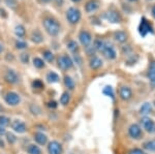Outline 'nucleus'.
Here are the masks:
<instances>
[{
    "mask_svg": "<svg viewBox=\"0 0 155 154\" xmlns=\"http://www.w3.org/2000/svg\"><path fill=\"white\" fill-rule=\"evenodd\" d=\"M58 65L63 70H67L72 67V60L68 56H61L58 59Z\"/></svg>",
    "mask_w": 155,
    "mask_h": 154,
    "instance_id": "8",
    "label": "nucleus"
},
{
    "mask_svg": "<svg viewBox=\"0 0 155 154\" xmlns=\"http://www.w3.org/2000/svg\"><path fill=\"white\" fill-rule=\"evenodd\" d=\"M114 38L116 39L118 43H124V41L127 39V35L125 32L123 31H118L114 34Z\"/></svg>",
    "mask_w": 155,
    "mask_h": 154,
    "instance_id": "18",
    "label": "nucleus"
},
{
    "mask_svg": "<svg viewBox=\"0 0 155 154\" xmlns=\"http://www.w3.org/2000/svg\"><path fill=\"white\" fill-rule=\"evenodd\" d=\"M141 124L147 133H155V122L148 117H143L141 119Z\"/></svg>",
    "mask_w": 155,
    "mask_h": 154,
    "instance_id": "5",
    "label": "nucleus"
},
{
    "mask_svg": "<svg viewBox=\"0 0 155 154\" xmlns=\"http://www.w3.org/2000/svg\"><path fill=\"white\" fill-rule=\"evenodd\" d=\"M4 79H5V81L7 82V83H9V84H16V83H18V82H19V76L17 74L16 71L12 70V69L7 70V73L5 74Z\"/></svg>",
    "mask_w": 155,
    "mask_h": 154,
    "instance_id": "11",
    "label": "nucleus"
},
{
    "mask_svg": "<svg viewBox=\"0 0 155 154\" xmlns=\"http://www.w3.org/2000/svg\"><path fill=\"white\" fill-rule=\"evenodd\" d=\"M120 96L123 100H128L131 97V90L128 87H122L120 89Z\"/></svg>",
    "mask_w": 155,
    "mask_h": 154,
    "instance_id": "16",
    "label": "nucleus"
},
{
    "mask_svg": "<svg viewBox=\"0 0 155 154\" xmlns=\"http://www.w3.org/2000/svg\"><path fill=\"white\" fill-rule=\"evenodd\" d=\"M151 111H152V106L148 103H144L141 108V114H143V115H148V114L151 113Z\"/></svg>",
    "mask_w": 155,
    "mask_h": 154,
    "instance_id": "26",
    "label": "nucleus"
},
{
    "mask_svg": "<svg viewBox=\"0 0 155 154\" xmlns=\"http://www.w3.org/2000/svg\"><path fill=\"white\" fill-rule=\"evenodd\" d=\"M128 133L132 139H140L142 136V129L137 124H132L128 129Z\"/></svg>",
    "mask_w": 155,
    "mask_h": 154,
    "instance_id": "12",
    "label": "nucleus"
},
{
    "mask_svg": "<svg viewBox=\"0 0 155 154\" xmlns=\"http://www.w3.org/2000/svg\"><path fill=\"white\" fill-rule=\"evenodd\" d=\"M34 140H35V142L37 144L44 146V145H46L47 142H48V136L42 133H36L35 135H34Z\"/></svg>",
    "mask_w": 155,
    "mask_h": 154,
    "instance_id": "14",
    "label": "nucleus"
},
{
    "mask_svg": "<svg viewBox=\"0 0 155 154\" xmlns=\"http://www.w3.org/2000/svg\"><path fill=\"white\" fill-rule=\"evenodd\" d=\"M2 51H3V47H2L1 44H0V53H1Z\"/></svg>",
    "mask_w": 155,
    "mask_h": 154,
    "instance_id": "43",
    "label": "nucleus"
},
{
    "mask_svg": "<svg viewBox=\"0 0 155 154\" xmlns=\"http://www.w3.org/2000/svg\"><path fill=\"white\" fill-rule=\"evenodd\" d=\"M8 125H11V119L4 115H0V126L6 127Z\"/></svg>",
    "mask_w": 155,
    "mask_h": 154,
    "instance_id": "25",
    "label": "nucleus"
},
{
    "mask_svg": "<svg viewBox=\"0 0 155 154\" xmlns=\"http://www.w3.org/2000/svg\"><path fill=\"white\" fill-rule=\"evenodd\" d=\"M5 135H6V140H7V142H8L9 144L16 143L17 138L15 136V135H12V133H5Z\"/></svg>",
    "mask_w": 155,
    "mask_h": 154,
    "instance_id": "33",
    "label": "nucleus"
},
{
    "mask_svg": "<svg viewBox=\"0 0 155 154\" xmlns=\"http://www.w3.org/2000/svg\"><path fill=\"white\" fill-rule=\"evenodd\" d=\"M31 39H32V41H33V43H35V44L41 43V41H42L41 33L38 30L33 31V32H32V34H31Z\"/></svg>",
    "mask_w": 155,
    "mask_h": 154,
    "instance_id": "20",
    "label": "nucleus"
},
{
    "mask_svg": "<svg viewBox=\"0 0 155 154\" xmlns=\"http://www.w3.org/2000/svg\"><path fill=\"white\" fill-rule=\"evenodd\" d=\"M47 80H48L49 83H57L59 81V76L54 71H50L47 74Z\"/></svg>",
    "mask_w": 155,
    "mask_h": 154,
    "instance_id": "21",
    "label": "nucleus"
},
{
    "mask_svg": "<svg viewBox=\"0 0 155 154\" xmlns=\"http://www.w3.org/2000/svg\"><path fill=\"white\" fill-rule=\"evenodd\" d=\"M139 32L141 36H146L150 32H153L152 31V26L146 19H142V22L139 26Z\"/></svg>",
    "mask_w": 155,
    "mask_h": 154,
    "instance_id": "7",
    "label": "nucleus"
},
{
    "mask_svg": "<svg viewBox=\"0 0 155 154\" xmlns=\"http://www.w3.org/2000/svg\"><path fill=\"white\" fill-rule=\"evenodd\" d=\"M102 65V61L101 59L98 58V57H92L91 60H90V67L93 68V69H97L99 68Z\"/></svg>",
    "mask_w": 155,
    "mask_h": 154,
    "instance_id": "17",
    "label": "nucleus"
},
{
    "mask_svg": "<svg viewBox=\"0 0 155 154\" xmlns=\"http://www.w3.org/2000/svg\"><path fill=\"white\" fill-rule=\"evenodd\" d=\"M74 2H79V1H81V0H72Z\"/></svg>",
    "mask_w": 155,
    "mask_h": 154,
    "instance_id": "45",
    "label": "nucleus"
},
{
    "mask_svg": "<svg viewBox=\"0 0 155 154\" xmlns=\"http://www.w3.org/2000/svg\"><path fill=\"white\" fill-rule=\"evenodd\" d=\"M144 154H145V153H144Z\"/></svg>",
    "mask_w": 155,
    "mask_h": 154,
    "instance_id": "47",
    "label": "nucleus"
},
{
    "mask_svg": "<svg viewBox=\"0 0 155 154\" xmlns=\"http://www.w3.org/2000/svg\"><path fill=\"white\" fill-rule=\"evenodd\" d=\"M0 147H1V148L4 147V143H3V141L1 140V138H0Z\"/></svg>",
    "mask_w": 155,
    "mask_h": 154,
    "instance_id": "41",
    "label": "nucleus"
},
{
    "mask_svg": "<svg viewBox=\"0 0 155 154\" xmlns=\"http://www.w3.org/2000/svg\"><path fill=\"white\" fill-rule=\"evenodd\" d=\"M129 1H137V0H129Z\"/></svg>",
    "mask_w": 155,
    "mask_h": 154,
    "instance_id": "46",
    "label": "nucleus"
},
{
    "mask_svg": "<svg viewBox=\"0 0 155 154\" xmlns=\"http://www.w3.org/2000/svg\"><path fill=\"white\" fill-rule=\"evenodd\" d=\"M64 85H65L66 88H68L69 90H74V82L71 77H68V76L64 77Z\"/></svg>",
    "mask_w": 155,
    "mask_h": 154,
    "instance_id": "22",
    "label": "nucleus"
},
{
    "mask_svg": "<svg viewBox=\"0 0 155 154\" xmlns=\"http://www.w3.org/2000/svg\"><path fill=\"white\" fill-rule=\"evenodd\" d=\"M79 39L81 41V44L85 47H88L92 41V37L90 35L89 32L87 31H82L79 35Z\"/></svg>",
    "mask_w": 155,
    "mask_h": 154,
    "instance_id": "13",
    "label": "nucleus"
},
{
    "mask_svg": "<svg viewBox=\"0 0 155 154\" xmlns=\"http://www.w3.org/2000/svg\"><path fill=\"white\" fill-rule=\"evenodd\" d=\"M129 154H144V152L141 149H132L130 152H129Z\"/></svg>",
    "mask_w": 155,
    "mask_h": 154,
    "instance_id": "39",
    "label": "nucleus"
},
{
    "mask_svg": "<svg viewBox=\"0 0 155 154\" xmlns=\"http://www.w3.org/2000/svg\"><path fill=\"white\" fill-rule=\"evenodd\" d=\"M33 64H34V66L37 68H42L45 66L44 61H42L41 58H34L33 59Z\"/></svg>",
    "mask_w": 155,
    "mask_h": 154,
    "instance_id": "30",
    "label": "nucleus"
},
{
    "mask_svg": "<svg viewBox=\"0 0 155 154\" xmlns=\"http://www.w3.org/2000/svg\"><path fill=\"white\" fill-rule=\"evenodd\" d=\"M66 18L68 20L69 23L76 24L80 21V19H81V12H80L79 9L74 8V7H71V8H69L66 12Z\"/></svg>",
    "mask_w": 155,
    "mask_h": 154,
    "instance_id": "3",
    "label": "nucleus"
},
{
    "mask_svg": "<svg viewBox=\"0 0 155 154\" xmlns=\"http://www.w3.org/2000/svg\"><path fill=\"white\" fill-rule=\"evenodd\" d=\"M48 152L49 154H62L63 153V148L62 145L57 141H52L48 145Z\"/></svg>",
    "mask_w": 155,
    "mask_h": 154,
    "instance_id": "6",
    "label": "nucleus"
},
{
    "mask_svg": "<svg viewBox=\"0 0 155 154\" xmlns=\"http://www.w3.org/2000/svg\"><path fill=\"white\" fill-rule=\"evenodd\" d=\"M152 15H153V17L155 18V6H153V8H152Z\"/></svg>",
    "mask_w": 155,
    "mask_h": 154,
    "instance_id": "42",
    "label": "nucleus"
},
{
    "mask_svg": "<svg viewBox=\"0 0 155 154\" xmlns=\"http://www.w3.org/2000/svg\"><path fill=\"white\" fill-rule=\"evenodd\" d=\"M102 92H104V94H106L107 96H109V97L114 99V91H113V88H112L111 86L104 87V91H102Z\"/></svg>",
    "mask_w": 155,
    "mask_h": 154,
    "instance_id": "29",
    "label": "nucleus"
},
{
    "mask_svg": "<svg viewBox=\"0 0 155 154\" xmlns=\"http://www.w3.org/2000/svg\"><path fill=\"white\" fill-rule=\"evenodd\" d=\"M98 7H99V2L97 0H90L86 4V11L88 12H92V11H95Z\"/></svg>",
    "mask_w": 155,
    "mask_h": 154,
    "instance_id": "15",
    "label": "nucleus"
},
{
    "mask_svg": "<svg viewBox=\"0 0 155 154\" xmlns=\"http://www.w3.org/2000/svg\"><path fill=\"white\" fill-rule=\"evenodd\" d=\"M16 47L18 49H25L27 47V44L25 41H18L16 43Z\"/></svg>",
    "mask_w": 155,
    "mask_h": 154,
    "instance_id": "35",
    "label": "nucleus"
},
{
    "mask_svg": "<svg viewBox=\"0 0 155 154\" xmlns=\"http://www.w3.org/2000/svg\"><path fill=\"white\" fill-rule=\"evenodd\" d=\"M27 151H28L29 154H41V150L39 149L38 146L35 145V144H31V145H29Z\"/></svg>",
    "mask_w": 155,
    "mask_h": 154,
    "instance_id": "23",
    "label": "nucleus"
},
{
    "mask_svg": "<svg viewBox=\"0 0 155 154\" xmlns=\"http://www.w3.org/2000/svg\"><path fill=\"white\" fill-rule=\"evenodd\" d=\"M67 48H68L69 51H71V52H76L77 50H78V44L76 43V41H69V43L67 44Z\"/></svg>",
    "mask_w": 155,
    "mask_h": 154,
    "instance_id": "32",
    "label": "nucleus"
},
{
    "mask_svg": "<svg viewBox=\"0 0 155 154\" xmlns=\"http://www.w3.org/2000/svg\"><path fill=\"white\" fill-rule=\"evenodd\" d=\"M12 128L14 129V131L18 133H24L27 130V126L23 121L21 120H14L12 122Z\"/></svg>",
    "mask_w": 155,
    "mask_h": 154,
    "instance_id": "10",
    "label": "nucleus"
},
{
    "mask_svg": "<svg viewBox=\"0 0 155 154\" xmlns=\"http://www.w3.org/2000/svg\"><path fill=\"white\" fill-rule=\"evenodd\" d=\"M44 57L46 58V60L49 61V62H52L54 60V54L50 51H45L44 52Z\"/></svg>",
    "mask_w": 155,
    "mask_h": 154,
    "instance_id": "31",
    "label": "nucleus"
},
{
    "mask_svg": "<svg viewBox=\"0 0 155 154\" xmlns=\"http://www.w3.org/2000/svg\"><path fill=\"white\" fill-rule=\"evenodd\" d=\"M15 33H16L17 36L23 37L25 35V33H26L24 26H22V25H18V26H17L16 28H15Z\"/></svg>",
    "mask_w": 155,
    "mask_h": 154,
    "instance_id": "28",
    "label": "nucleus"
},
{
    "mask_svg": "<svg viewBox=\"0 0 155 154\" xmlns=\"http://www.w3.org/2000/svg\"><path fill=\"white\" fill-rule=\"evenodd\" d=\"M44 26H45V28H46L47 32L52 36L57 35L60 31V25L58 22L54 19L47 18L44 21Z\"/></svg>",
    "mask_w": 155,
    "mask_h": 154,
    "instance_id": "2",
    "label": "nucleus"
},
{
    "mask_svg": "<svg viewBox=\"0 0 155 154\" xmlns=\"http://www.w3.org/2000/svg\"><path fill=\"white\" fill-rule=\"evenodd\" d=\"M42 1H44V2H50L51 0H42Z\"/></svg>",
    "mask_w": 155,
    "mask_h": 154,
    "instance_id": "44",
    "label": "nucleus"
},
{
    "mask_svg": "<svg viewBox=\"0 0 155 154\" xmlns=\"http://www.w3.org/2000/svg\"><path fill=\"white\" fill-rule=\"evenodd\" d=\"M32 87L34 89H42L44 88V83L41 80H35L32 83Z\"/></svg>",
    "mask_w": 155,
    "mask_h": 154,
    "instance_id": "34",
    "label": "nucleus"
},
{
    "mask_svg": "<svg viewBox=\"0 0 155 154\" xmlns=\"http://www.w3.org/2000/svg\"><path fill=\"white\" fill-rule=\"evenodd\" d=\"M5 133H6V131H5V129H4V127L0 126V136H3V135H5Z\"/></svg>",
    "mask_w": 155,
    "mask_h": 154,
    "instance_id": "40",
    "label": "nucleus"
},
{
    "mask_svg": "<svg viewBox=\"0 0 155 154\" xmlns=\"http://www.w3.org/2000/svg\"><path fill=\"white\" fill-rule=\"evenodd\" d=\"M94 47H95L96 50H98L99 52H101L104 55V57L109 59H115L116 58V51L113 48L111 44L106 43V41H96L95 44H94Z\"/></svg>",
    "mask_w": 155,
    "mask_h": 154,
    "instance_id": "1",
    "label": "nucleus"
},
{
    "mask_svg": "<svg viewBox=\"0 0 155 154\" xmlns=\"http://www.w3.org/2000/svg\"><path fill=\"white\" fill-rule=\"evenodd\" d=\"M21 61L23 62V63H27V62L29 61V55L26 53H23L21 54Z\"/></svg>",
    "mask_w": 155,
    "mask_h": 154,
    "instance_id": "36",
    "label": "nucleus"
},
{
    "mask_svg": "<svg viewBox=\"0 0 155 154\" xmlns=\"http://www.w3.org/2000/svg\"><path fill=\"white\" fill-rule=\"evenodd\" d=\"M47 106H48L49 108H51V109H56L57 108V103H56V101H54V100H51V101H49V103H47Z\"/></svg>",
    "mask_w": 155,
    "mask_h": 154,
    "instance_id": "37",
    "label": "nucleus"
},
{
    "mask_svg": "<svg viewBox=\"0 0 155 154\" xmlns=\"http://www.w3.org/2000/svg\"><path fill=\"white\" fill-rule=\"evenodd\" d=\"M21 101V97L18 93L16 92H8L6 94L5 96V103H7L8 106H18Z\"/></svg>",
    "mask_w": 155,
    "mask_h": 154,
    "instance_id": "4",
    "label": "nucleus"
},
{
    "mask_svg": "<svg viewBox=\"0 0 155 154\" xmlns=\"http://www.w3.org/2000/svg\"><path fill=\"white\" fill-rule=\"evenodd\" d=\"M69 100H71V95L68 94V92H64L61 95V97H60V103L63 106L68 105Z\"/></svg>",
    "mask_w": 155,
    "mask_h": 154,
    "instance_id": "24",
    "label": "nucleus"
},
{
    "mask_svg": "<svg viewBox=\"0 0 155 154\" xmlns=\"http://www.w3.org/2000/svg\"><path fill=\"white\" fill-rule=\"evenodd\" d=\"M5 2H6V4L7 5H9V6H12V7H15L16 6V0H5Z\"/></svg>",
    "mask_w": 155,
    "mask_h": 154,
    "instance_id": "38",
    "label": "nucleus"
},
{
    "mask_svg": "<svg viewBox=\"0 0 155 154\" xmlns=\"http://www.w3.org/2000/svg\"><path fill=\"white\" fill-rule=\"evenodd\" d=\"M104 18L111 23H120V21H121V17H120L119 12L114 11V9L107 11L104 14Z\"/></svg>",
    "mask_w": 155,
    "mask_h": 154,
    "instance_id": "9",
    "label": "nucleus"
},
{
    "mask_svg": "<svg viewBox=\"0 0 155 154\" xmlns=\"http://www.w3.org/2000/svg\"><path fill=\"white\" fill-rule=\"evenodd\" d=\"M144 148L148 151H151V152H155V140L146 142L144 144Z\"/></svg>",
    "mask_w": 155,
    "mask_h": 154,
    "instance_id": "27",
    "label": "nucleus"
},
{
    "mask_svg": "<svg viewBox=\"0 0 155 154\" xmlns=\"http://www.w3.org/2000/svg\"><path fill=\"white\" fill-rule=\"evenodd\" d=\"M148 79L151 83L155 84V61L152 62L151 65H150V68L148 71Z\"/></svg>",
    "mask_w": 155,
    "mask_h": 154,
    "instance_id": "19",
    "label": "nucleus"
}]
</instances>
